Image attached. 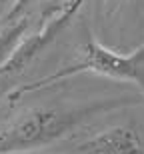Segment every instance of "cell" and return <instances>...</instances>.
<instances>
[{"label":"cell","mask_w":144,"mask_h":154,"mask_svg":"<svg viewBox=\"0 0 144 154\" xmlns=\"http://www.w3.org/2000/svg\"><path fill=\"white\" fill-rule=\"evenodd\" d=\"M144 106V96L108 98L72 108H30L0 126V154H22L54 142L90 116L124 106Z\"/></svg>","instance_id":"obj_1"},{"label":"cell","mask_w":144,"mask_h":154,"mask_svg":"<svg viewBox=\"0 0 144 154\" xmlns=\"http://www.w3.org/2000/svg\"><path fill=\"white\" fill-rule=\"evenodd\" d=\"M84 72L106 76V78L120 80V82H130V84L138 86L140 96H144V44L128 54H120V52H114L104 44L96 42L94 38H88L82 46V56L74 64L64 66L50 76H44L40 80H34L30 84L16 88L14 92H10V100H18L24 94L54 86L60 80H66L76 74H84Z\"/></svg>","instance_id":"obj_2"},{"label":"cell","mask_w":144,"mask_h":154,"mask_svg":"<svg viewBox=\"0 0 144 154\" xmlns=\"http://www.w3.org/2000/svg\"><path fill=\"white\" fill-rule=\"evenodd\" d=\"M82 0H64L60 4L50 6L44 16H42L40 26L32 32V34H24V38L20 40V44L16 46V50L12 52L10 60L2 66L0 76L2 74H16L22 72L38 54H40L48 44L54 42L60 32L70 24V20L74 18V14L80 10Z\"/></svg>","instance_id":"obj_3"},{"label":"cell","mask_w":144,"mask_h":154,"mask_svg":"<svg viewBox=\"0 0 144 154\" xmlns=\"http://www.w3.org/2000/svg\"><path fill=\"white\" fill-rule=\"evenodd\" d=\"M76 154H144V140L134 128L112 126L80 142Z\"/></svg>","instance_id":"obj_4"},{"label":"cell","mask_w":144,"mask_h":154,"mask_svg":"<svg viewBox=\"0 0 144 154\" xmlns=\"http://www.w3.org/2000/svg\"><path fill=\"white\" fill-rule=\"evenodd\" d=\"M30 26V20L26 16H20L16 20H12L0 30V70L8 60H10L12 52L16 50V46L20 44V40L24 38L26 30Z\"/></svg>","instance_id":"obj_5"},{"label":"cell","mask_w":144,"mask_h":154,"mask_svg":"<svg viewBox=\"0 0 144 154\" xmlns=\"http://www.w3.org/2000/svg\"><path fill=\"white\" fill-rule=\"evenodd\" d=\"M30 2H32V0H12L10 8H8V12H6V22H12V20L24 16V10L28 8Z\"/></svg>","instance_id":"obj_6"},{"label":"cell","mask_w":144,"mask_h":154,"mask_svg":"<svg viewBox=\"0 0 144 154\" xmlns=\"http://www.w3.org/2000/svg\"><path fill=\"white\" fill-rule=\"evenodd\" d=\"M10 2H12V0H0V10H2V8H6Z\"/></svg>","instance_id":"obj_7"}]
</instances>
